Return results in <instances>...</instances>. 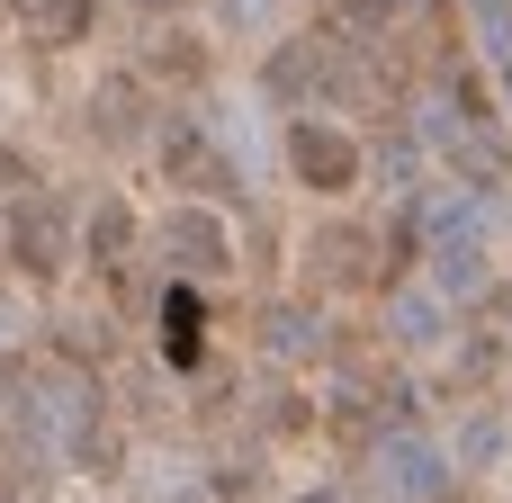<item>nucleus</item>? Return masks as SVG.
I'll use <instances>...</instances> for the list:
<instances>
[{"label":"nucleus","mask_w":512,"mask_h":503,"mask_svg":"<svg viewBox=\"0 0 512 503\" xmlns=\"http://www.w3.org/2000/svg\"><path fill=\"white\" fill-rule=\"evenodd\" d=\"M297 171H306V180H351V144L306 126V135H297Z\"/></svg>","instance_id":"obj_1"}]
</instances>
